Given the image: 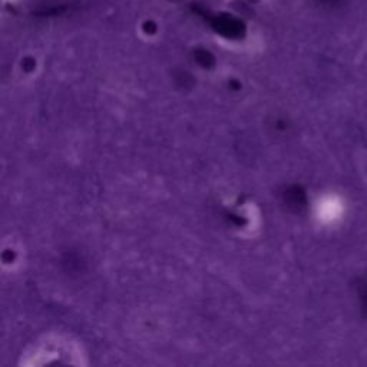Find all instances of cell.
<instances>
[{"label": "cell", "mask_w": 367, "mask_h": 367, "mask_svg": "<svg viewBox=\"0 0 367 367\" xmlns=\"http://www.w3.org/2000/svg\"><path fill=\"white\" fill-rule=\"evenodd\" d=\"M157 2L165 8H181L186 5L188 0H157Z\"/></svg>", "instance_id": "1"}, {"label": "cell", "mask_w": 367, "mask_h": 367, "mask_svg": "<svg viewBox=\"0 0 367 367\" xmlns=\"http://www.w3.org/2000/svg\"><path fill=\"white\" fill-rule=\"evenodd\" d=\"M360 300L363 303V308H367V283H363V287L360 288Z\"/></svg>", "instance_id": "2"}]
</instances>
